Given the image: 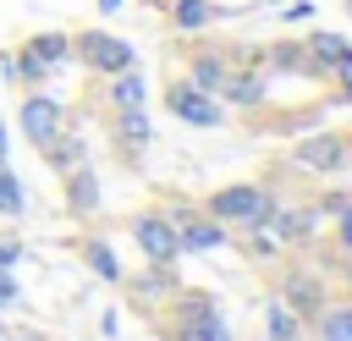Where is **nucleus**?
Instances as JSON below:
<instances>
[{
    "instance_id": "obj_1",
    "label": "nucleus",
    "mask_w": 352,
    "mask_h": 341,
    "mask_svg": "<svg viewBox=\"0 0 352 341\" xmlns=\"http://www.w3.org/2000/svg\"><path fill=\"white\" fill-rule=\"evenodd\" d=\"M275 209H280L275 192H264V187H253V182H231V187H220V192L204 204V214L220 220V226H270Z\"/></svg>"
},
{
    "instance_id": "obj_2",
    "label": "nucleus",
    "mask_w": 352,
    "mask_h": 341,
    "mask_svg": "<svg viewBox=\"0 0 352 341\" xmlns=\"http://www.w3.org/2000/svg\"><path fill=\"white\" fill-rule=\"evenodd\" d=\"M72 55H77L88 72H99V77H116V72L138 66L132 44H126V38H116V33H104V28H88V33H77V38H72Z\"/></svg>"
},
{
    "instance_id": "obj_3",
    "label": "nucleus",
    "mask_w": 352,
    "mask_h": 341,
    "mask_svg": "<svg viewBox=\"0 0 352 341\" xmlns=\"http://www.w3.org/2000/svg\"><path fill=\"white\" fill-rule=\"evenodd\" d=\"M292 165L308 170V176H330V170L352 165V148H346L341 132H314V138H302V143L292 148Z\"/></svg>"
},
{
    "instance_id": "obj_4",
    "label": "nucleus",
    "mask_w": 352,
    "mask_h": 341,
    "mask_svg": "<svg viewBox=\"0 0 352 341\" xmlns=\"http://www.w3.org/2000/svg\"><path fill=\"white\" fill-rule=\"evenodd\" d=\"M165 110H170L176 121H187V126H220V121H226V116H220V99L204 94V88H192L187 77H176V82L165 88Z\"/></svg>"
},
{
    "instance_id": "obj_5",
    "label": "nucleus",
    "mask_w": 352,
    "mask_h": 341,
    "mask_svg": "<svg viewBox=\"0 0 352 341\" xmlns=\"http://www.w3.org/2000/svg\"><path fill=\"white\" fill-rule=\"evenodd\" d=\"M165 220L176 231V253H214V248H226V226L198 214V209H170Z\"/></svg>"
},
{
    "instance_id": "obj_6",
    "label": "nucleus",
    "mask_w": 352,
    "mask_h": 341,
    "mask_svg": "<svg viewBox=\"0 0 352 341\" xmlns=\"http://www.w3.org/2000/svg\"><path fill=\"white\" fill-rule=\"evenodd\" d=\"M60 126H66L60 99H50V94H38V88H33V94L22 99V138H28L33 148H44V143H50Z\"/></svg>"
},
{
    "instance_id": "obj_7",
    "label": "nucleus",
    "mask_w": 352,
    "mask_h": 341,
    "mask_svg": "<svg viewBox=\"0 0 352 341\" xmlns=\"http://www.w3.org/2000/svg\"><path fill=\"white\" fill-rule=\"evenodd\" d=\"M132 242L143 248L148 264H176V231H170V220H165L160 209H143V214L132 220Z\"/></svg>"
},
{
    "instance_id": "obj_8",
    "label": "nucleus",
    "mask_w": 352,
    "mask_h": 341,
    "mask_svg": "<svg viewBox=\"0 0 352 341\" xmlns=\"http://www.w3.org/2000/svg\"><path fill=\"white\" fill-rule=\"evenodd\" d=\"M264 94H270V72L264 66H231L226 72V88H220V99L226 104H264Z\"/></svg>"
},
{
    "instance_id": "obj_9",
    "label": "nucleus",
    "mask_w": 352,
    "mask_h": 341,
    "mask_svg": "<svg viewBox=\"0 0 352 341\" xmlns=\"http://www.w3.org/2000/svg\"><path fill=\"white\" fill-rule=\"evenodd\" d=\"M346 50H352V38H341V33H330V28L308 33V44H302V55H308V77H330L336 60H341Z\"/></svg>"
},
{
    "instance_id": "obj_10",
    "label": "nucleus",
    "mask_w": 352,
    "mask_h": 341,
    "mask_svg": "<svg viewBox=\"0 0 352 341\" xmlns=\"http://www.w3.org/2000/svg\"><path fill=\"white\" fill-rule=\"evenodd\" d=\"M38 154H44V165H50V170H60V176H66V170H77V165H88V143H82V132H72V126H60Z\"/></svg>"
},
{
    "instance_id": "obj_11",
    "label": "nucleus",
    "mask_w": 352,
    "mask_h": 341,
    "mask_svg": "<svg viewBox=\"0 0 352 341\" xmlns=\"http://www.w3.org/2000/svg\"><path fill=\"white\" fill-rule=\"evenodd\" d=\"M280 302H286L297 319H314V314L324 308V297H319V280H314L308 270H292V275L280 280Z\"/></svg>"
},
{
    "instance_id": "obj_12",
    "label": "nucleus",
    "mask_w": 352,
    "mask_h": 341,
    "mask_svg": "<svg viewBox=\"0 0 352 341\" xmlns=\"http://www.w3.org/2000/svg\"><path fill=\"white\" fill-rule=\"evenodd\" d=\"M116 138H121V148L143 154V148H148V138H154V126H148V110H143V104H126V110H116Z\"/></svg>"
},
{
    "instance_id": "obj_13",
    "label": "nucleus",
    "mask_w": 352,
    "mask_h": 341,
    "mask_svg": "<svg viewBox=\"0 0 352 341\" xmlns=\"http://www.w3.org/2000/svg\"><path fill=\"white\" fill-rule=\"evenodd\" d=\"M66 209H72V214H94V209H99V176H94L88 165L66 170Z\"/></svg>"
},
{
    "instance_id": "obj_14",
    "label": "nucleus",
    "mask_w": 352,
    "mask_h": 341,
    "mask_svg": "<svg viewBox=\"0 0 352 341\" xmlns=\"http://www.w3.org/2000/svg\"><path fill=\"white\" fill-rule=\"evenodd\" d=\"M22 50H28L33 60H44L50 72H60V66L72 60V38H66V33H33V38L22 44Z\"/></svg>"
},
{
    "instance_id": "obj_15",
    "label": "nucleus",
    "mask_w": 352,
    "mask_h": 341,
    "mask_svg": "<svg viewBox=\"0 0 352 341\" xmlns=\"http://www.w3.org/2000/svg\"><path fill=\"white\" fill-rule=\"evenodd\" d=\"M226 72H231V66H226V55H198V60L187 66V82L220 99V88H226Z\"/></svg>"
},
{
    "instance_id": "obj_16",
    "label": "nucleus",
    "mask_w": 352,
    "mask_h": 341,
    "mask_svg": "<svg viewBox=\"0 0 352 341\" xmlns=\"http://www.w3.org/2000/svg\"><path fill=\"white\" fill-rule=\"evenodd\" d=\"M143 99H148V82H143V72H138V66H126V72H116V77H110V104H116V110L143 104Z\"/></svg>"
},
{
    "instance_id": "obj_17",
    "label": "nucleus",
    "mask_w": 352,
    "mask_h": 341,
    "mask_svg": "<svg viewBox=\"0 0 352 341\" xmlns=\"http://www.w3.org/2000/svg\"><path fill=\"white\" fill-rule=\"evenodd\" d=\"M82 264H88L99 280H121V258H116V248H110L104 236H88V242H82Z\"/></svg>"
},
{
    "instance_id": "obj_18",
    "label": "nucleus",
    "mask_w": 352,
    "mask_h": 341,
    "mask_svg": "<svg viewBox=\"0 0 352 341\" xmlns=\"http://www.w3.org/2000/svg\"><path fill=\"white\" fill-rule=\"evenodd\" d=\"M170 314H176L170 324H192V319H214V314H220V302H214V297H204V292H176V297H170Z\"/></svg>"
},
{
    "instance_id": "obj_19",
    "label": "nucleus",
    "mask_w": 352,
    "mask_h": 341,
    "mask_svg": "<svg viewBox=\"0 0 352 341\" xmlns=\"http://www.w3.org/2000/svg\"><path fill=\"white\" fill-rule=\"evenodd\" d=\"M264 330H270V341H302V336H297V330H302V319H297L280 297H270V302H264Z\"/></svg>"
},
{
    "instance_id": "obj_20",
    "label": "nucleus",
    "mask_w": 352,
    "mask_h": 341,
    "mask_svg": "<svg viewBox=\"0 0 352 341\" xmlns=\"http://www.w3.org/2000/svg\"><path fill=\"white\" fill-rule=\"evenodd\" d=\"M220 11H214V0H170V22L182 28V33H198V28H209Z\"/></svg>"
},
{
    "instance_id": "obj_21",
    "label": "nucleus",
    "mask_w": 352,
    "mask_h": 341,
    "mask_svg": "<svg viewBox=\"0 0 352 341\" xmlns=\"http://www.w3.org/2000/svg\"><path fill=\"white\" fill-rule=\"evenodd\" d=\"M165 341H231V330H226V319L214 314V319H192V324H170V330H165Z\"/></svg>"
},
{
    "instance_id": "obj_22",
    "label": "nucleus",
    "mask_w": 352,
    "mask_h": 341,
    "mask_svg": "<svg viewBox=\"0 0 352 341\" xmlns=\"http://www.w3.org/2000/svg\"><path fill=\"white\" fill-rule=\"evenodd\" d=\"M138 292L154 302V297H176V292H182V280H176V270H170V264H148V270L138 275Z\"/></svg>"
},
{
    "instance_id": "obj_23",
    "label": "nucleus",
    "mask_w": 352,
    "mask_h": 341,
    "mask_svg": "<svg viewBox=\"0 0 352 341\" xmlns=\"http://www.w3.org/2000/svg\"><path fill=\"white\" fill-rule=\"evenodd\" d=\"M22 209H28V187H22V176H16L11 165H0V214L16 220Z\"/></svg>"
},
{
    "instance_id": "obj_24",
    "label": "nucleus",
    "mask_w": 352,
    "mask_h": 341,
    "mask_svg": "<svg viewBox=\"0 0 352 341\" xmlns=\"http://www.w3.org/2000/svg\"><path fill=\"white\" fill-rule=\"evenodd\" d=\"M319 341H352V308H319Z\"/></svg>"
},
{
    "instance_id": "obj_25",
    "label": "nucleus",
    "mask_w": 352,
    "mask_h": 341,
    "mask_svg": "<svg viewBox=\"0 0 352 341\" xmlns=\"http://www.w3.org/2000/svg\"><path fill=\"white\" fill-rule=\"evenodd\" d=\"M248 253H253V258H275V253H280V236H275L270 226H253V231H248Z\"/></svg>"
},
{
    "instance_id": "obj_26",
    "label": "nucleus",
    "mask_w": 352,
    "mask_h": 341,
    "mask_svg": "<svg viewBox=\"0 0 352 341\" xmlns=\"http://www.w3.org/2000/svg\"><path fill=\"white\" fill-rule=\"evenodd\" d=\"M336 242L341 248H352V198L341 204V214H336Z\"/></svg>"
},
{
    "instance_id": "obj_27",
    "label": "nucleus",
    "mask_w": 352,
    "mask_h": 341,
    "mask_svg": "<svg viewBox=\"0 0 352 341\" xmlns=\"http://www.w3.org/2000/svg\"><path fill=\"white\" fill-rule=\"evenodd\" d=\"M330 77H336V82H341V94L352 99V50H346V55L336 60V72H330Z\"/></svg>"
},
{
    "instance_id": "obj_28",
    "label": "nucleus",
    "mask_w": 352,
    "mask_h": 341,
    "mask_svg": "<svg viewBox=\"0 0 352 341\" xmlns=\"http://www.w3.org/2000/svg\"><path fill=\"white\" fill-rule=\"evenodd\" d=\"M16 292H22V286H16V275H11V270H0V308H11V302H16Z\"/></svg>"
},
{
    "instance_id": "obj_29",
    "label": "nucleus",
    "mask_w": 352,
    "mask_h": 341,
    "mask_svg": "<svg viewBox=\"0 0 352 341\" xmlns=\"http://www.w3.org/2000/svg\"><path fill=\"white\" fill-rule=\"evenodd\" d=\"M22 258V242H11V236H0V270H11Z\"/></svg>"
},
{
    "instance_id": "obj_30",
    "label": "nucleus",
    "mask_w": 352,
    "mask_h": 341,
    "mask_svg": "<svg viewBox=\"0 0 352 341\" xmlns=\"http://www.w3.org/2000/svg\"><path fill=\"white\" fill-rule=\"evenodd\" d=\"M280 16H286V22H302V16H314V0H292Z\"/></svg>"
},
{
    "instance_id": "obj_31",
    "label": "nucleus",
    "mask_w": 352,
    "mask_h": 341,
    "mask_svg": "<svg viewBox=\"0 0 352 341\" xmlns=\"http://www.w3.org/2000/svg\"><path fill=\"white\" fill-rule=\"evenodd\" d=\"M99 330L116 341V336H121V314H116V308H104V314H99Z\"/></svg>"
},
{
    "instance_id": "obj_32",
    "label": "nucleus",
    "mask_w": 352,
    "mask_h": 341,
    "mask_svg": "<svg viewBox=\"0 0 352 341\" xmlns=\"http://www.w3.org/2000/svg\"><path fill=\"white\" fill-rule=\"evenodd\" d=\"M121 6H126V0H99V11H104V16H116Z\"/></svg>"
},
{
    "instance_id": "obj_33",
    "label": "nucleus",
    "mask_w": 352,
    "mask_h": 341,
    "mask_svg": "<svg viewBox=\"0 0 352 341\" xmlns=\"http://www.w3.org/2000/svg\"><path fill=\"white\" fill-rule=\"evenodd\" d=\"M0 165H6V121H0Z\"/></svg>"
},
{
    "instance_id": "obj_34",
    "label": "nucleus",
    "mask_w": 352,
    "mask_h": 341,
    "mask_svg": "<svg viewBox=\"0 0 352 341\" xmlns=\"http://www.w3.org/2000/svg\"><path fill=\"white\" fill-rule=\"evenodd\" d=\"M341 275H346V292H352V258H346V270H341Z\"/></svg>"
},
{
    "instance_id": "obj_35",
    "label": "nucleus",
    "mask_w": 352,
    "mask_h": 341,
    "mask_svg": "<svg viewBox=\"0 0 352 341\" xmlns=\"http://www.w3.org/2000/svg\"><path fill=\"white\" fill-rule=\"evenodd\" d=\"M346 16H352V0H346Z\"/></svg>"
},
{
    "instance_id": "obj_36",
    "label": "nucleus",
    "mask_w": 352,
    "mask_h": 341,
    "mask_svg": "<svg viewBox=\"0 0 352 341\" xmlns=\"http://www.w3.org/2000/svg\"><path fill=\"white\" fill-rule=\"evenodd\" d=\"M346 148H352V138H346Z\"/></svg>"
}]
</instances>
